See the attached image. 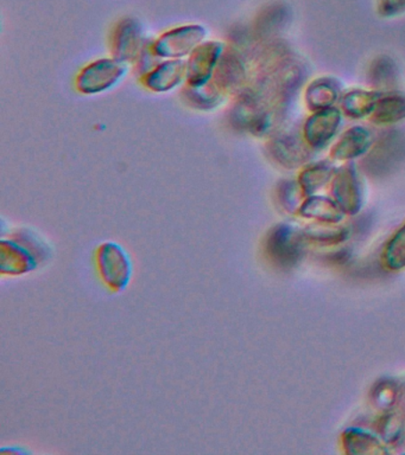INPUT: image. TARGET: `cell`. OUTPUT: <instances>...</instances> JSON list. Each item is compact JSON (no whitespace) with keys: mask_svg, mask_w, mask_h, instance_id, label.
Segmentation results:
<instances>
[{"mask_svg":"<svg viewBox=\"0 0 405 455\" xmlns=\"http://www.w3.org/2000/svg\"><path fill=\"white\" fill-rule=\"evenodd\" d=\"M51 255V248L33 230L17 231L2 241V273L10 275L31 272Z\"/></svg>","mask_w":405,"mask_h":455,"instance_id":"1","label":"cell"},{"mask_svg":"<svg viewBox=\"0 0 405 455\" xmlns=\"http://www.w3.org/2000/svg\"><path fill=\"white\" fill-rule=\"evenodd\" d=\"M207 30L202 25H182L159 36L152 43V49L161 60H183L205 42Z\"/></svg>","mask_w":405,"mask_h":455,"instance_id":"2","label":"cell"},{"mask_svg":"<svg viewBox=\"0 0 405 455\" xmlns=\"http://www.w3.org/2000/svg\"><path fill=\"white\" fill-rule=\"evenodd\" d=\"M99 273L113 291L126 290L134 273V263L126 249L117 242H106L97 251Z\"/></svg>","mask_w":405,"mask_h":455,"instance_id":"3","label":"cell"},{"mask_svg":"<svg viewBox=\"0 0 405 455\" xmlns=\"http://www.w3.org/2000/svg\"><path fill=\"white\" fill-rule=\"evenodd\" d=\"M127 73V63L112 57L94 60L77 77V91L85 95L101 94L118 84Z\"/></svg>","mask_w":405,"mask_h":455,"instance_id":"4","label":"cell"},{"mask_svg":"<svg viewBox=\"0 0 405 455\" xmlns=\"http://www.w3.org/2000/svg\"><path fill=\"white\" fill-rule=\"evenodd\" d=\"M223 43L204 42L187 60V82L191 87H201L211 82L216 67L223 55Z\"/></svg>","mask_w":405,"mask_h":455,"instance_id":"5","label":"cell"},{"mask_svg":"<svg viewBox=\"0 0 405 455\" xmlns=\"http://www.w3.org/2000/svg\"><path fill=\"white\" fill-rule=\"evenodd\" d=\"M111 45L115 59L126 63L138 59L145 46L143 25L136 18H123L113 28Z\"/></svg>","mask_w":405,"mask_h":455,"instance_id":"6","label":"cell"},{"mask_svg":"<svg viewBox=\"0 0 405 455\" xmlns=\"http://www.w3.org/2000/svg\"><path fill=\"white\" fill-rule=\"evenodd\" d=\"M183 80H187V60H166L145 75L143 81L150 91L166 92L179 87Z\"/></svg>","mask_w":405,"mask_h":455,"instance_id":"7","label":"cell"},{"mask_svg":"<svg viewBox=\"0 0 405 455\" xmlns=\"http://www.w3.org/2000/svg\"><path fill=\"white\" fill-rule=\"evenodd\" d=\"M339 112L336 110H326V112L318 113V116H312L308 120L307 137L312 145L322 146L329 140L334 134V131L339 124Z\"/></svg>","mask_w":405,"mask_h":455,"instance_id":"8","label":"cell"},{"mask_svg":"<svg viewBox=\"0 0 405 455\" xmlns=\"http://www.w3.org/2000/svg\"><path fill=\"white\" fill-rule=\"evenodd\" d=\"M184 95H186L188 102L198 109H212L222 102L219 88L212 84L201 85V87L188 85Z\"/></svg>","mask_w":405,"mask_h":455,"instance_id":"9","label":"cell"},{"mask_svg":"<svg viewBox=\"0 0 405 455\" xmlns=\"http://www.w3.org/2000/svg\"><path fill=\"white\" fill-rule=\"evenodd\" d=\"M215 76L216 84H219L216 87H234V84H239L240 78L243 77V66L239 60L234 59V56L223 55L216 67Z\"/></svg>","mask_w":405,"mask_h":455,"instance_id":"10","label":"cell"},{"mask_svg":"<svg viewBox=\"0 0 405 455\" xmlns=\"http://www.w3.org/2000/svg\"><path fill=\"white\" fill-rule=\"evenodd\" d=\"M368 132L362 131L361 128H354L348 132L341 144L336 146L337 152H336V158L344 153V158H350L360 155L361 149L365 148V142H368Z\"/></svg>","mask_w":405,"mask_h":455,"instance_id":"11","label":"cell"},{"mask_svg":"<svg viewBox=\"0 0 405 455\" xmlns=\"http://www.w3.org/2000/svg\"><path fill=\"white\" fill-rule=\"evenodd\" d=\"M378 105V108L376 109L377 119L396 121L405 116V98H400V96L385 98Z\"/></svg>","mask_w":405,"mask_h":455,"instance_id":"12","label":"cell"},{"mask_svg":"<svg viewBox=\"0 0 405 455\" xmlns=\"http://www.w3.org/2000/svg\"><path fill=\"white\" fill-rule=\"evenodd\" d=\"M379 11L383 16L386 17L405 12V0H382Z\"/></svg>","mask_w":405,"mask_h":455,"instance_id":"13","label":"cell"}]
</instances>
